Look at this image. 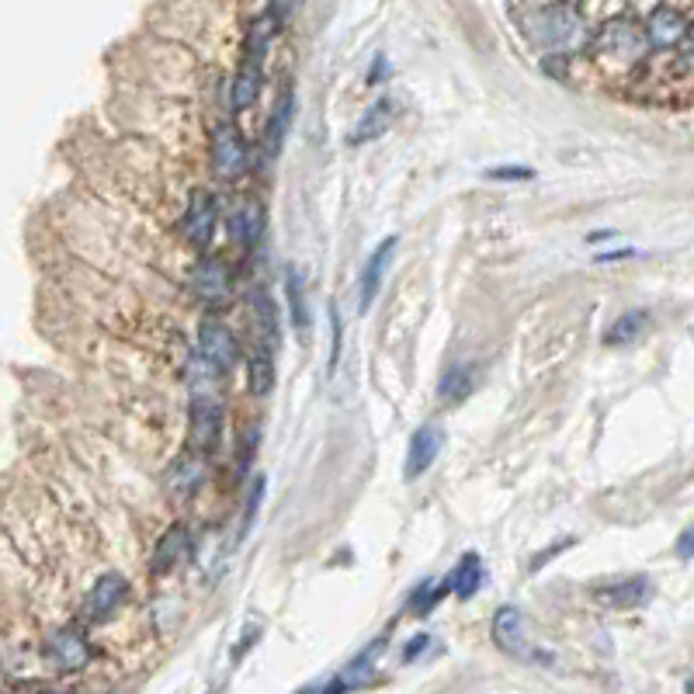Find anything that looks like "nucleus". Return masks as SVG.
Listing matches in <instances>:
<instances>
[{"instance_id":"obj_21","label":"nucleus","mask_w":694,"mask_h":694,"mask_svg":"<svg viewBox=\"0 0 694 694\" xmlns=\"http://www.w3.org/2000/svg\"><path fill=\"white\" fill-rule=\"evenodd\" d=\"M449 586H452V594L462 597V601H469L479 586H483V563H479L476 553L469 556H462V563L452 569V577H449Z\"/></svg>"},{"instance_id":"obj_20","label":"nucleus","mask_w":694,"mask_h":694,"mask_svg":"<svg viewBox=\"0 0 694 694\" xmlns=\"http://www.w3.org/2000/svg\"><path fill=\"white\" fill-rule=\"evenodd\" d=\"M278 382V368L272 358V348H257L251 354V362H247V386H251L254 396H272V389Z\"/></svg>"},{"instance_id":"obj_11","label":"nucleus","mask_w":694,"mask_h":694,"mask_svg":"<svg viewBox=\"0 0 694 694\" xmlns=\"http://www.w3.org/2000/svg\"><path fill=\"white\" fill-rule=\"evenodd\" d=\"M646 35H649V46L653 49H678L681 42H687L691 35V22L670 4L653 8L646 17Z\"/></svg>"},{"instance_id":"obj_14","label":"nucleus","mask_w":694,"mask_h":694,"mask_svg":"<svg viewBox=\"0 0 694 694\" xmlns=\"http://www.w3.org/2000/svg\"><path fill=\"white\" fill-rule=\"evenodd\" d=\"M191 556V531L185 525H171L153 548V573H174Z\"/></svg>"},{"instance_id":"obj_6","label":"nucleus","mask_w":694,"mask_h":694,"mask_svg":"<svg viewBox=\"0 0 694 694\" xmlns=\"http://www.w3.org/2000/svg\"><path fill=\"white\" fill-rule=\"evenodd\" d=\"M247 160H251V153H247V139L240 136L234 122L216 126V133H212V167H216L223 181H237V177H243Z\"/></svg>"},{"instance_id":"obj_15","label":"nucleus","mask_w":694,"mask_h":694,"mask_svg":"<svg viewBox=\"0 0 694 694\" xmlns=\"http://www.w3.org/2000/svg\"><path fill=\"white\" fill-rule=\"evenodd\" d=\"M649 594H653V580L649 577H626V580H615L608 586H601L597 601L608 604V608L629 611V608H639V604H646Z\"/></svg>"},{"instance_id":"obj_13","label":"nucleus","mask_w":694,"mask_h":694,"mask_svg":"<svg viewBox=\"0 0 694 694\" xmlns=\"http://www.w3.org/2000/svg\"><path fill=\"white\" fill-rule=\"evenodd\" d=\"M191 292L209 306H216L229 295V268L219 257H202L191 272Z\"/></svg>"},{"instance_id":"obj_32","label":"nucleus","mask_w":694,"mask_h":694,"mask_svg":"<svg viewBox=\"0 0 694 694\" xmlns=\"http://www.w3.org/2000/svg\"><path fill=\"white\" fill-rule=\"evenodd\" d=\"M626 257H632V251H611V254H601L597 261H626Z\"/></svg>"},{"instance_id":"obj_24","label":"nucleus","mask_w":694,"mask_h":694,"mask_svg":"<svg viewBox=\"0 0 694 694\" xmlns=\"http://www.w3.org/2000/svg\"><path fill=\"white\" fill-rule=\"evenodd\" d=\"M202 458H205V455H194V452H191L188 458H181V462H177V466L171 469V487H174L177 493H194V490H199L202 476H205Z\"/></svg>"},{"instance_id":"obj_29","label":"nucleus","mask_w":694,"mask_h":694,"mask_svg":"<svg viewBox=\"0 0 694 694\" xmlns=\"http://www.w3.org/2000/svg\"><path fill=\"white\" fill-rule=\"evenodd\" d=\"M673 553H678L681 563H691V559H694V525L684 528V535L678 539V548H673Z\"/></svg>"},{"instance_id":"obj_2","label":"nucleus","mask_w":694,"mask_h":694,"mask_svg":"<svg viewBox=\"0 0 694 694\" xmlns=\"http://www.w3.org/2000/svg\"><path fill=\"white\" fill-rule=\"evenodd\" d=\"M649 49L653 46H649L646 25L632 22V17H611V22H604L591 42L594 56L611 66H639Z\"/></svg>"},{"instance_id":"obj_23","label":"nucleus","mask_w":694,"mask_h":694,"mask_svg":"<svg viewBox=\"0 0 694 694\" xmlns=\"http://www.w3.org/2000/svg\"><path fill=\"white\" fill-rule=\"evenodd\" d=\"M285 299H289L295 330H310V306H306V292H302V278L295 268H285Z\"/></svg>"},{"instance_id":"obj_30","label":"nucleus","mask_w":694,"mask_h":694,"mask_svg":"<svg viewBox=\"0 0 694 694\" xmlns=\"http://www.w3.org/2000/svg\"><path fill=\"white\" fill-rule=\"evenodd\" d=\"M427 643H431V639H427V635H417V639H414V643H411V646H406V653H403V660H414V656H417V653H424V646H427Z\"/></svg>"},{"instance_id":"obj_18","label":"nucleus","mask_w":694,"mask_h":694,"mask_svg":"<svg viewBox=\"0 0 694 694\" xmlns=\"http://www.w3.org/2000/svg\"><path fill=\"white\" fill-rule=\"evenodd\" d=\"M472 386H476V365L458 362L452 368H444V376L438 382V400L455 406V403H462L466 396H472Z\"/></svg>"},{"instance_id":"obj_17","label":"nucleus","mask_w":694,"mask_h":694,"mask_svg":"<svg viewBox=\"0 0 694 694\" xmlns=\"http://www.w3.org/2000/svg\"><path fill=\"white\" fill-rule=\"evenodd\" d=\"M393 115H396L393 98L371 101L368 109L362 112V122H358V126H354V133H351V147H358V142H371V139L386 136L389 126H393Z\"/></svg>"},{"instance_id":"obj_4","label":"nucleus","mask_w":694,"mask_h":694,"mask_svg":"<svg viewBox=\"0 0 694 694\" xmlns=\"http://www.w3.org/2000/svg\"><path fill=\"white\" fill-rule=\"evenodd\" d=\"M199 354H202V362L216 371V376H223V371H229L240 362V344H237L234 330H229L223 319L205 316L202 327H199Z\"/></svg>"},{"instance_id":"obj_31","label":"nucleus","mask_w":694,"mask_h":694,"mask_svg":"<svg viewBox=\"0 0 694 694\" xmlns=\"http://www.w3.org/2000/svg\"><path fill=\"white\" fill-rule=\"evenodd\" d=\"M382 74H386V60L379 56V60H376V70H371V77H368V84H376V80H379Z\"/></svg>"},{"instance_id":"obj_33","label":"nucleus","mask_w":694,"mask_h":694,"mask_svg":"<svg viewBox=\"0 0 694 694\" xmlns=\"http://www.w3.org/2000/svg\"><path fill=\"white\" fill-rule=\"evenodd\" d=\"M559 4H573V8H580V4H583V0H559Z\"/></svg>"},{"instance_id":"obj_3","label":"nucleus","mask_w":694,"mask_h":694,"mask_svg":"<svg viewBox=\"0 0 694 694\" xmlns=\"http://www.w3.org/2000/svg\"><path fill=\"white\" fill-rule=\"evenodd\" d=\"M493 643L501 646L507 656H514V660L521 664H535V667H553V653L542 649L535 639L528 635V626H525V615L514 608V604H504V608H496L493 615Z\"/></svg>"},{"instance_id":"obj_1","label":"nucleus","mask_w":694,"mask_h":694,"mask_svg":"<svg viewBox=\"0 0 694 694\" xmlns=\"http://www.w3.org/2000/svg\"><path fill=\"white\" fill-rule=\"evenodd\" d=\"M521 28L539 49L553 52V56H563V60L573 56L580 49H591V42H594V35L586 31L583 14L573 4H559V0L531 8L525 14Z\"/></svg>"},{"instance_id":"obj_10","label":"nucleus","mask_w":694,"mask_h":694,"mask_svg":"<svg viewBox=\"0 0 694 694\" xmlns=\"http://www.w3.org/2000/svg\"><path fill=\"white\" fill-rule=\"evenodd\" d=\"M441 452H444V431H441V427H438V424L417 427V434L411 438V449H406L403 476H406V479H420L427 469L434 466Z\"/></svg>"},{"instance_id":"obj_22","label":"nucleus","mask_w":694,"mask_h":694,"mask_svg":"<svg viewBox=\"0 0 694 694\" xmlns=\"http://www.w3.org/2000/svg\"><path fill=\"white\" fill-rule=\"evenodd\" d=\"M649 330V313L646 310H629V313H621L615 324H611V330H608V344H632V341H639V337H643Z\"/></svg>"},{"instance_id":"obj_5","label":"nucleus","mask_w":694,"mask_h":694,"mask_svg":"<svg viewBox=\"0 0 694 694\" xmlns=\"http://www.w3.org/2000/svg\"><path fill=\"white\" fill-rule=\"evenodd\" d=\"M188 420H191V452L209 455L223 434V403L212 393H194Z\"/></svg>"},{"instance_id":"obj_7","label":"nucleus","mask_w":694,"mask_h":694,"mask_svg":"<svg viewBox=\"0 0 694 694\" xmlns=\"http://www.w3.org/2000/svg\"><path fill=\"white\" fill-rule=\"evenodd\" d=\"M129 597V580L122 577V573H101L94 583H91V591L84 594V604H80V618L84 621H104V618H112L122 604H126Z\"/></svg>"},{"instance_id":"obj_26","label":"nucleus","mask_w":694,"mask_h":694,"mask_svg":"<svg viewBox=\"0 0 694 694\" xmlns=\"http://www.w3.org/2000/svg\"><path fill=\"white\" fill-rule=\"evenodd\" d=\"M261 496H264V479L261 476H254V490H251V496H247V510H243V535H247V528L254 525V518H257V507H261Z\"/></svg>"},{"instance_id":"obj_34","label":"nucleus","mask_w":694,"mask_h":694,"mask_svg":"<svg viewBox=\"0 0 694 694\" xmlns=\"http://www.w3.org/2000/svg\"><path fill=\"white\" fill-rule=\"evenodd\" d=\"M687 42L694 46V22H691V35H687Z\"/></svg>"},{"instance_id":"obj_9","label":"nucleus","mask_w":694,"mask_h":694,"mask_svg":"<svg viewBox=\"0 0 694 694\" xmlns=\"http://www.w3.org/2000/svg\"><path fill=\"white\" fill-rule=\"evenodd\" d=\"M91 643H87V635L80 629H60V632H52L49 635V643H46V660L52 670H60V673H77L84 670L87 664H91Z\"/></svg>"},{"instance_id":"obj_16","label":"nucleus","mask_w":694,"mask_h":694,"mask_svg":"<svg viewBox=\"0 0 694 694\" xmlns=\"http://www.w3.org/2000/svg\"><path fill=\"white\" fill-rule=\"evenodd\" d=\"M264 234V205L254 199H243L234 212H229V237L240 247H254Z\"/></svg>"},{"instance_id":"obj_35","label":"nucleus","mask_w":694,"mask_h":694,"mask_svg":"<svg viewBox=\"0 0 694 694\" xmlns=\"http://www.w3.org/2000/svg\"><path fill=\"white\" fill-rule=\"evenodd\" d=\"M687 694H694V678L687 681Z\"/></svg>"},{"instance_id":"obj_27","label":"nucleus","mask_w":694,"mask_h":694,"mask_svg":"<svg viewBox=\"0 0 694 694\" xmlns=\"http://www.w3.org/2000/svg\"><path fill=\"white\" fill-rule=\"evenodd\" d=\"M487 177H490V181H531L535 171H531V167H490Z\"/></svg>"},{"instance_id":"obj_19","label":"nucleus","mask_w":694,"mask_h":694,"mask_svg":"<svg viewBox=\"0 0 694 694\" xmlns=\"http://www.w3.org/2000/svg\"><path fill=\"white\" fill-rule=\"evenodd\" d=\"M292 115H295V94L292 91H285L281 94V101L275 104V112H272V118H268V129H264V156H278V150H281V142H285V133H289V126H292Z\"/></svg>"},{"instance_id":"obj_8","label":"nucleus","mask_w":694,"mask_h":694,"mask_svg":"<svg viewBox=\"0 0 694 694\" xmlns=\"http://www.w3.org/2000/svg\"><path fill=\"white\" fill-rule=\"evenodd\" d=\"M216 223H219V205L209 191L199 188L191 194V202L185 209L181 223H177V229H181V237L194 247V251H205V247L212 243V237H216Z\"/></svg>"},{"instance_id":"obj_12","label":"nucleus","mask_w":694,"mask_h":694,"mask_svg":"<svg viewBox=\"0 0 694 694\" xmlns=\"http://www.w3.org/2000/svg\"><path fill=\"white\" fill-rule=\"evenodd\" d=\"M396 254V237H386L376 251L368 254L365 261V268H362V281H358V306L362 313L371 310V302H376L379 289H382V278H386V268H389V261H393Z\"/></svg>"},{"instance_id":"obj_28","label":"nucleus","mask_w":694,"mask_h":694,"mask_svg":"<svg viewBox=\"0 0 694 694\" xmlns=\"http://www.w3.org/2000/svg\"><path fill=\"white\" fill-rule=\"evenodd\" d=\"M330 330H333V348H330V376H333L337 362H341V313L337 310H330Z\"/></svg>"},{"instance_id":"obj_25","label":"nucleus","mask_w":694,"mask_h":694,"mask_svg":"<svg viewBox=\"0 0 694 694\" xmlns=\"http://www.w3.org/2000/svg\"><path fill=\"white\" fill-rule=\"evenodd\" d=\"M254 306H257V324H261V333H264V348H272L278 341V306L264 289L254 292Z\"/></svg>"}]
</instances>
